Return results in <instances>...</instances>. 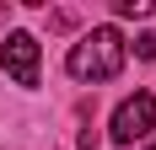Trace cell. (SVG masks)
Listing matches in <instances>:
<instances>
[{
	"label": "cell",
	"instance_id": "1",
	"mask_svg": "<svg viewBox=\"0 0 156 150\" xmlns=\"http://www.w3.org/2000/svg\"><path fill=\"white\" fill-rule=\"evenodd\" d=\"M129 59V43H124V32L119 27H92L81 43H70V54H65V70L76 75V80H113V75L124 70Z\"/></svg>",
	"mask_w": 156,
	"mask_h": 150
},
{
	"label": "cell",
	"instance_id": "2",
	"mask_svg": "<svg viewBox=\"0 0 156 150\" xmlns=\"http://www.w3.org/2000/svg\"><path fill=\"white\" fill-rule=\"evenodd\" d=\"M151 129H156V97H151V91H135V97H124V102L113 107V123H108L113 145L151 139Z\"/></svg>",
	"mask_w": 156,
	"mask_h": 150
},
{
	"label": "cell",
	"instance_id": "3",
	"mask_svg": "<svg viewBox=\"0 0 156 150\" xmlns=\"http://www.w3.org/2000/svg\"><path fill=\"white\" fill-rule=\"evenodd\" d=\"M0 70L11 75L16 86H38V38L32 32H5L0 38Z\"/></svg>",
	"mask_w": 156,
	"mask_h": 150
},
{
	"label": "cell",
	"instance_id": "4",
	"mask_svg": "<svg viewBox=\"0 0 156 150\" xmlns=\"http://www.w3.org/2000/svg\"><path fill=\"white\" fill-rule=\"evenodd\" d=\"M156 11V0H113V16H135V22H140V16H151Z\"/></svg>",
	"mask_w": 156,
	"mask_h": 150
},
{
	"label": "cell",
	"instance_id": "5",
	"mask_svg": "<svg viewBox=\"0 0 156 150\" xmlns=\"http://www.w3.org/2000/svg\"><path fill=\"white\" fill-rule=\"evenodd\" d=\"M135 54H140V59H151V64H156V32H140V38H135Z\"/></svg>",
	"mask_w": 156,
	"mask_h": 150
},
{
	"label": "cell",
	"instance_id": "6",
	"mask_svg": "<svg viewBox=\"0 0 156 150\" xmlns=\"http://www.w3.org/2000/svg\"><path fill=\"white\" fill-rule=\"evenodd\" d=\"M48 27H59V32H65V27H76V11H54V16H48Z\"/></svg>",
	"mask_w": 156,
	"mask_h": 150
},
{
	"label": "cell",
	"instance_id": "7",
	"mask_svg": "<svg viewBox=\"0 0 156 150\" xmlns=\"http://www.w3.org/2000/svg\"><path fill=\"white\" fill-rule=\"evenodd\" d=\"M81 150H102V145H97V134H92V129L81 134Z\"/></svg>",
	"mask_w": 156,
	"mask_h": 150
},
{
	"label": "cell",
	"instance_id": "8",
	"mask_svg": "<svg viewBox=\"0 0 156 150\" xmlns=\"http://www.w3.org/2000/svg\"><path fill=\"white\" fill-rule=\"evenodd\" d=\"M145 150H156V139H151V145H145Z\"/></svg>",
	"mask_w": 156,
	"mask_h": 150
}]
</instances>
